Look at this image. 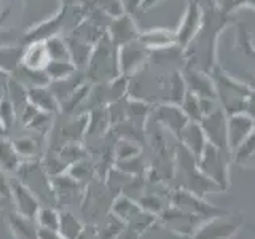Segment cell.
Returning <instances> with one entry per match:
<instances>
[{"mask_svg":"<svg viewBox=\"0 0 255 239\" xmlns=\"http://www.w3.org/2000/svg\"><path fill=\"white\" fill-rule=\"evenodd\" d=\"M45 43H46L48 54H50L51 61H70L69 45L64 38H59L58 35H54L51 38L45 40Z\"/></svg>","mask_w":255,"mask_h":239,"instance_id":"7c38bea8","label":"cell"},{"mask_svg":"<svg viewBox=\"0 0 255 239\" xmlns=\"http://www.w3.org/2000/svg\"><path fill=\"white\" fill-rule=\"evenodd\" d=\"M3 77H5V75H0V102L3 101V94H5L6 85H8V83H5V82H3Z\"/></svg>","mask_w":255,"mask_h":239,"instance_id":"5bb4252c","label":"cell"},{"mask_svg":"<svg viewBox=\"0 0 255 239\" xmlns=\"http://www.w3.org/2000/svg\"><path fill=\"white\" fill-rule=\"evenodd\" d=\"M0 75H3V74H0Z\"/></svg>","mask_w":255,"mask_h":239,"instance_id":"9a60e30c","label":"cell"},{"mask_svg":"<svg viewBox=\"0 0 255 239\" xmlns=\"http://www.w3.org/2000/svg\"><path fill=\"white\" fill-rule=\"evenodd\" d=\"M174 203L180 211L198 215V217L214 219V217H220V215H227L225 211L217 209V207L204 203L201 199V196L191 193V191H188V190H180L179 193H175Z\"/></svg>","mask_w":255,"mask_h":239,"instance_id":"7a4b0ae2","label":"cell"},{"mask_svg":"<svg viewBox=\"0 0 255 239\" xmlns=\"http://www.w3.org/2000/svg\"><path fill=\"white\" fill-rule=\"evenodd\" d=\"M24 50L19 46H3L0 48V74L8 75L16 72L22 64Z\"/></svg>","mask_w":255,"mask_h":239,"instance_id":"9c48e42d","label":"cell"},{"mask_svg":"<svg viewBox=\"0 0 255 239\" xmlns=\"http://www.w3.org/2000/svg\"><path fill=\"white\" fill-rule=\"evenodd\" d=\"M50 54H48V48L45 40H38V42H30L27 50H24L22 54V66L35 70H45V67L50 64Z\"/></svg>","mask_w":255,"mask_h":239,"instance_id":"277c9868","label":"cell"},{"mask_svg":"<svg viewBox=\"0 0 255 239\" xmlns=\"http://www.w3.org/2000/svg\"><path fill=\"white\" fill-rule=\"evenodd\" d=\"M222 217H225V215L209 219L206 223H203V225L195 231L193 239H231L233 238L238 233V228L241 227V222H235L231 219L223 220Z\"/></svg>","mask_w":255,"mask_h":239,"instance_id":"3957f363","label":"cell"},{"mask_svg":"<svg viewBox=\"0 0 255 239\" xmlns=\"http://www.w3.org/2000/svg\"><path fill=\"white\" fill-rule=\"evenodd\" d=\"M29 102L34 104L37 109H42L46 112H54L58 107V99L50 90V86H34L27 88Z\"/></svg>","mask_w":255,"mask_h":239,"instance_id":"8992f818","label":"cell"},{"mask_svg":"<svg viewBox=\"0 0 255 239\" xmlns=\"http://www.w3.org/2000/svg\"><path fill=\"white\" fill-rule=\"evenodd\" d=\"M45 72L50 82H56V80L67 78L74 75L77 72V67L70 61H50V64L45 67Z\"/></svg>","mask_w":255,"mask_h":239,"instance_id":"8fae6325","label":"cell"},{"mask_svg":"<svg viewBox=\"0 0 255 239\" xmlns=\"http://www.w3.org/2000/svg\"><path fill=\"white\" fill-rule=\"evenodd\" d=\"M201 158V169L203 174H206V177H209L212 182H215L220 188H227L228 183V166L223 153L220 151L219 147L215 145H206Z\"/></svg>","mask_w":255,"mask_h":239,"instance_id":"6da1fadb","label":"cell"},{"mask_svg":"<svg viewBox=\"0 0 255 239\" xmlns=\"http://www.w3.org/2000/svg\"><path fill=\"white\" fill-rule=\"evenodd\" d=\"M204 132L215 147H225L228 142V126L222 117H212L204 121Z\"/></svg>","mask_w":255,"mask_h":239,"instance_id":"52a82bcc","label":"cell"},{"mask_svg":"<svg viewBox=\"0 0 255 239\" xmlns=\"http://www.w3.org/2000/svg\"><path fill=\"white\" fill-rule=\"evenodd\" d=\"M132 35H134V27H132V22L128 18H120L114 24V35H112V40H114L115 43L128 42V40H131Z\"/></svg>","mask_w":255,"mask_h":239,"instance_id":"4fadbf2b","label":"cell"},{"mask_svg":"<svg viewBox=\"0 0 255 239\" xmlns=\"http://www.w3.org/2000/svg\"><path fill=\"white\" fill-rule=\"evenodd\" d=\"M252 131V121L249 118L236 117L228 123V143L231 148H238L249 137Z\"/></svg>","mask_w":255,"mask_h":239,"instance_id":"5b68a950","label":"cell"},{"mask_svg":"<svg viewBox=\"0 0 255 239\" xmlns=\"http://www.w3.org/2000/svg\"><path fill=\"white\" fill-rule=\"evenodd\" d=\"M183 140L188 145V148L193 151L195 156L199 158L203 155V151L206 148V140H204V132L199 129L196 124H191L187 127L185 134H183Z\"/></svg>","mask_w":255,"mask_h":239,"instance_id":"30bf717a","label":"cell"},{"mask_svg":"<svg viewBox=\"0 0 255 239\" xmlns=\"http://www.w3.org/2000/svg\"><path fill=\"white\" fill-rule=\"evenodd\" d=\"M64 16H66V10H59L54 16H51V19H46L45 22L38 24V26L29 32V37L32 42H38V40H48L56 35V32L61 29V24Z\"/></svg>","mask_w":255,"mask_h":239,"instance_id":"ba28073f","label":"cell"}]
</instances>
